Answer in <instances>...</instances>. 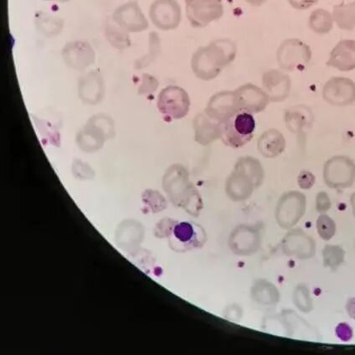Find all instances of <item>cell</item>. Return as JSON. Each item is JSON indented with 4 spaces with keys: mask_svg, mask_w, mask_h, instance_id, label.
Wrapping results in <instances>:
<instances>
[{
    "mask_svg": "<svg viewBox=\"0 0 355 355\" xmlns=\"http://www.w3.org/2000/svg\"><path fill=\"white\" fill-rule=\"evenodd\" d=\"M256 120L251 112L241 110L233 112L220 125V137L225 145L233 148L245 146L253 138Z\"/></svg>",
    "mask_w": 355,
    "mask_h": 355,
    "instance_id": "6da1fadb",
    "label": "cell"
},
{
    "mask_svg": "<svg viewBox=\"0 0 355 355\" xmlns=\"http://www.w3.org/2000/svg\"><path fill=\"white\" fill-rule=\"evenodd\" d=\"M230 46L231 43L228 42H216L208 48L198 51L193 59V71L201 78H213L219 72L222 64L232 60L234 53L227 54L225 51Z\"/></svg>",
    "mask_w": 355,
    "mask_h": 355,
    "instance_id": "7a4b0ae2",
    "label": "cell"
},
{
    "mask_svg": "<svg viewBox=\"0 0 355 355\" xmlns=\"http://www.w3.org/2000/svg\"><path fill=\"white\" fill-rule=\"evenodd\" d=\"M185 11L193 27L204 28L224 15L222 0H185Z\"/></svg>",
    "mask_w": 355,
    "mask_h": 355,
    "instance_id": "3957f363",
    "label": "cell"
},
{
    "mask_svg": "<svg viewBox=\"0 0 355 355\" xmlns=\"http://www.w3.org/2000/svg\"><path fill=\"white\" fill-rule=\"evenodd\" d=\"M324 176L325 183L331 189L349 188L355 180V164L349 157L334 156L326 163Z\"/></svg>",
    "mask_w": 355,
    "mask_h": 355,
    "instance_id": "277c9868",
    "label": "cell"
},
{
    "mask_svg": "<svg viewBox=\"0 0 355 355\" xmlns=\"http://www.w3.org/2000/svg\"><path fill=\"white\" fill-rule=\"evenodd\" d=\"M311 56L308 44L297 39L286 40L277 52L278 63L286 71L304 69L309 63Z\"/></svg>",
    "mask_w": 355,
    "mask_h": 355,
    "instance_id": "5b68a950",
    "label": "cell"
},
{
    "mask_svg": "<svg viewBox=\"0 0 355 355\" xmlns=\"http://www.w3.org/2000/svg\"><path fill=\"white\" fill-rule=\"evenodd\" d=\"M149 17L159 29L171 31L180 26L182 13L177 0H155L149 9Z\"/></svg>",
    "mask_w": 355,
    "mask_h": 355,
    "instance_id": "8992f818",
    "label": "cell"
},
{
    "mask_svg": "<svg viewBox=\"0 0 355 355\" xmlns=\"http://www.w3.org/2000/svg\"><path fill=\"white\" fill-rule=\"evenodd\" d=\"M322 98L334 106H349L355 103V83L348 78H330L322 89Z\"/></svg>",
    "mask_w": 355,
    "mask_h": 355,
    "instance_id": "52a82bcc",
    "label": "cell"
},
{
    "mask_svg": "<svg viewBox=\"0 0 355 355\" xmlns=\"http://www.w3.org/2000/svg\"><path fill=\"white\" fill-rule=\"evenodd\" d=\"M112 19L128 32H141L148 27V19L137 1H129L116 8Z\"/></svg>",
    "mask_w": 355,
    "mask_h": 355,
    "instance_id": "ba28073f",
    "label": "cell"
},
{
    "mask_svg": "<svg viewBox=\"0 0 355 355\" xmlns=\"http://www.w3.org/2000/svg\"><path fill=\"white\" fill-rule=\"evenodd\" d=\"M305 198L302 193L291 192L282 198L277 209V220L281 227L288 228L295 225L304 215Z\"/></svg>",
    "mask_w": 355,
    "mask_h": 355,
    "instance_id": "9c48e42d",
    "label": "cell"
},
{
    "mask_svg": "<svg viewBox=\"0 0 355 355\" xmlns=\"http://www.w3.org/2000/svg\"><path fill=\"white\" fill-rule=\"evenodd\" d=\"M327 66L340 71L355 70V40H343L338 42L331 51Z\"/></svg>",
    "mask_w": 355,
    "mask_h": 355,
    "instance_id": "30bf717a",
    "label": "cell"
},
{
    "mask_svg": "<svg viewBox=\"0 0 355 355\" xmlns=\"http://www.w3.org/2000/svg\"><path fill=\"white\" fill-rule=\"evenodd\" d=\"M286 254L298 258H309L316 252V245L311 238L302 232L288 234L284 241Z\"/></svg>",
    "mask_w": 355,
    "mask_h": 355,
    "instance_id": "8fae6325",
    "label": "cell"
},
{
    "mask_svg": "<svg viewBox=\"0 0 355 355\" xmlns=\"http://www.w3.org/2000/svg\"><path fill=\"white\" fill-rule=\"evenodd\" d=\"M263 84L272 100L282 101L289 94L291 80L288 75L277 70H271L266 72Z\"/></svg>",
    "mask_w": 355,
    "mask_h": 355,
    "instance_id": "7c38bea8",
    "label": "cell"
},
{
    "mask_svg": "<svg viewBox=\"0 0 355 355\" xmlns=\"http://www.w3.org/2000/svg\"><path fill=\"white\" fill-rule=\"evenodd\" d=\"M64 58L71 67L82 69L94 62V54L87 43L78 42L67 44Z\"/></svg>",
    "mask_w": 355,
    "mask_h": 355,
    "instance_id": "4fadbf2b",
    "label": "cell"
},
{
    "mask_svg": "<svg viewBox=\"0 0 355 355\" xmlns=\"http://www.w3.org/2000/svg\"><path fill=\"white\" fill-rule=\"evenodd\" d=\"M334 23L340 30L353 31L355 28V2H343L333 9Z\"/></svg>",
    "mask_w": 355,
    "mask_h": 355,
    "instance_id": "5bb4252c",
    "label": "cell"
},
{
    "mask_svg": "<svg viewBox=\"0 0 355 355\" xmlns=\"http://www.w3.org/2000/svg\"><path fill=\"white\" fill-rule=\"evenodd\" d=\"M309 25L314 33L318 35L329 34L334 25L333 15L324 9L313 10L310 15Z\"/></svg>",
    "mask_w": 355,
    "mask_h": 355,
    "instance_id": "9a60e30c",
    "label": "cell"
},
{
    "mask_svg": "<svg viewBox=\"0 0 355 355\" xmlns=\"http://www.w3.org/2000/svg\"><path fill=\"white\" fill-rule=\"evenodd\" d=\"M35 26L40 32L46 36H53L62 32L64 21L58 16L40 11L35 15Z\"/></svg>",
    "mask_w": 355,
    "mask_h": 355,
    "instance_id": "2e32d148",
    "label": "cell"
},
{
    "mask_svg": "<svg viewBox=\"0 0 355 355\" xmlns=\"http://www.w3.org/2000/svg\"><path fill=\"white\" fill-rule=\"evenodd\" d=\"M263 146L268 156L278 155L285 147L284 137L277 131H270L266 136Z\"/></svg>",
    "mask_w": 355,
    "mask_h": 355,
    "instance_id": "e0dca14e",
    "label": "cell"
},
{
    "mask_svg": "<svg viewBox=\"0 0 355 355\" xmlns=\"http://www.w3.org/2000/svg\"><path fill=\"white\" fill-rule=\"evenodd\" d=\"M345 252L338 245H326L324 250V264L328 268L336 269L344 262Z\"/></svg>",
    "mask_w": 355,
    "mask_h": 355,
    "instance_id": "ac0fdd59",
    "label": "cell"
},
{
    "mask_svg": "<svg viewBox=\"0 0 355 355\" xmlns=\"http://www.w3.org/2000/svg\"><path fill=\"white\" fill-rule=\"evenodd\" d=\"M318 234L322 239L329 241L332 239L336 232V225L331 218L326 215H322L317 222Z\"/></svg>",
    "mask_w": 355,
    "mask_h": 355,
    "instance_id": "d6986e66",
    "label": "cell"
},
{
    "mask_svg": "<svg viewBox=\"0 0 355 355\" xmlns=\"http://www.w3.org/2000/svg\"><path fill=\"white\" fill-rule=\"evenodd\" d=\"M296 304L300 309L309 312L312 309V300H311L308 290L304 286L298 288L295 293Z\"/></svg>",
    "mask_w": 355,
    "mask_h": 355,
    "instance_id": "ffe728a7",
    "label": "cell"
},
{
    "mask_svg": "<svg viewBox=\"0 0 355 355\" xmlns=\"http://www.w3.org/2000/svg\"><path fill=\"white\" fill-rule=\"evenodd\" d=\"M289 5L293 9L297 10H305L310 9L320 1V0H288Z\"/></svg>",
    "mask_w": 355,
    "mask_h": 355,
    "instance_id": "44dd1931",
    "label": "cell"
},
{
    "mask_svg": "<svg viewBox=\"0 0 355 355\" xmlns=\"http://www.w3.org/2000/svg\"><path fill=\"white\" fill-rule=\"evenodd\" d=\"M317 207L320 212H326L331 207L330 199L326 193L322 192L318 193Z\"/></svg>",
    "mask_w": 355,
    "mask_h": 355,
    "instance_id": "7402d4cb",
    "label": "cell"
},
{
    "mask_svg": "<svg viewBox=\"0 0 355 355\" xmlns=\"http://www.w3.org/2000/svg\"><path fill=\"white\" fill-rule=\"evenodd\" d=\"M336 332L341 340H349L351 337H352V330H351L349 326L345 324L338 326Z\"/></svg>",
    "mask_w": 355,
    "mask_h": 355,
    "instance_id": "603a6c76",
    "label": "cell"
},
{
    "mask_svg": "<svg viewBox=\"0 0 355 355\" xmlns=\"http://www.w3.org/2000/svg\"><path fill=\"white\" fill-rule=\"evenodd\" d=\"M308 180L312 181V182H314V180H314V177L312 173L309 172L301 173L300 177V187L304 189H309L311 187H312L313 184L308 182Z\"/></svg>",
    "mask_w": 355,
    "mask_h": 355,
    "instance_id": "cb8c5ba5",
    "label": "cell"
},
{
    "mask_svg": "<svg viewBox=\"0 0 355 355\" xmlns=\"http://www.w3.org/2000/svg\"><path fill=\"white\" fill-rule=\"evenodd\" d=\"M346 308L349 317L355 320V297L351 298V300L348 301Z\"/></svg>",
    "mask_w": 355,
    "mask_h": 355,
    "instance_id": "d4e9b609",
    "label": "cell"
},
{
    "mask_svg": "<svg viewBox=\"0 0 355 355\" xmlns=\"http://www.w3.org/2000/svg\"><path fill=\"white\" fill-rule=\"evenodd\" d=\"M245 1L253 6H261L263 5L265 0H245Z\"/></svg>",
    "mask_w": 355,
    "mask_h": 355,
    "instance_id": "484cf974",
    "label": "cell"
},
{
    "mask_svg": "<svg viewBox=\"0 0 355 355\" xmlns=\"http://www.w3.org/2000/svg\"><path fill=\"white\" fill-rule=\"evenodd\" d=\"M351 205H352L353 214L355 217V192L353 193L352 196H351Z\"/></svg>",
    "mask_w": 355,
    "mask_h": 355,
    "instance_id": "4316f807",
    "label": "cell"
},
{
    "mask_svg": "<svg viewBox=\"0 0 355 355\" xmlns=\"http://www.w3.org/2000/svg\"><path fill=\"white\" fill-rule=\"evenodd\" d=\"M46 2H54V3H67L69 2L70 0H44Z\"/></svg>",
    "mask_w": 355,
    "mask_h": 355,
    "instance_id": "83f0119b",
    "label": "cell"
}]
</instances>
